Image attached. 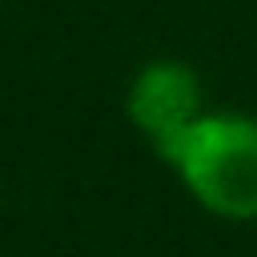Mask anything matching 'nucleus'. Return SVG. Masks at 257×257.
Returning a JSON list of instances; mask_svg holds the SVG:
<instances>
[{
	"mask_svg": "<svg viewBox=\"0 0 257 257\" xmlns=\"http://www.w3.org/2000/svg\"><path fill=\"white\" fill-rule=\"evenodd\" d=\"M124 112L133 128L153 145V153H161L205 112L201 76L181 60H149L128 80Z\"/></svg>",
	"mask_w": 257,
	"mask_h": 257,
	"instance_id": "f03ea898",
	"label": "nucleus"
},
{
	"mask_svg": "<svg viewBox=\"0 0 257 257\" xmlns=\"http://www.w3.org/2000/svg\"><path fill=\"white\" fill-rule=\"evenodd\" d=\"M157 157L205 213L221 221H257V116L201 112Z\"/></svg>",
	"mask_w": 257,
	"mask_h": 257,
	"instance_id": "f257e3e1",
	"label": "nucleus"
}]
</instances>
